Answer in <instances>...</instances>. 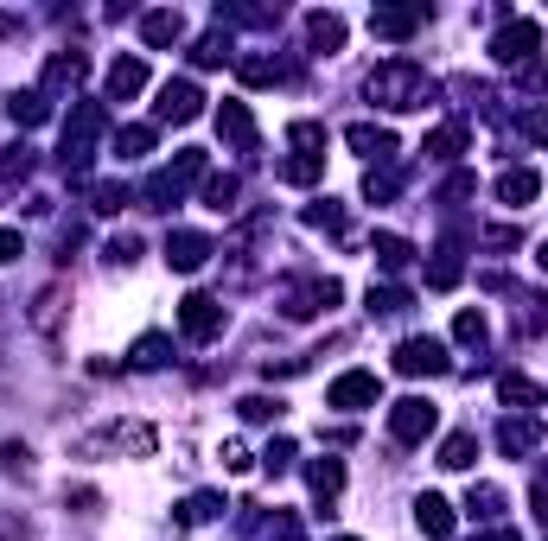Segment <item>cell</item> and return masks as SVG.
Here are the masks:
<instances>
[{
	"label": "cell",
	"instance_id": "9",
	"mask_svg": "<svg viewBox=\"0 0 548 541\" xmlns=\"http://www.w3.org/2000/svg\"><path fill=\"white\" fill-rule=\"evenodd\" d=\"M536 45H542L536 20H510L498 39H491V58H498V64H523V58H536Z\"/></svg>",
	"mask_w": 548,
	"mask_h": 541
},
{
	"label": "cell",
	"instance_id": "13",
	"mask_svg": "<svg viewBox=\"0 0 548 541\" xmlns=\"http://www.w3.org/2000/svg\"><path fill=\"white\" fill-rule=\"evenodd\" d=\"M77 83H83V51H51V64H45V102L64 96V90H77Z\"/></svg>",
	"mask_w": 548,
	"mask_h": 541
},
{
	"label": "cell",
	"instance_id": "46",
	"mask_svg": "<svg viewBox=\"0 0 548 541\" xmlns=\"http://www.w3.org/2000/svg\"><path fill=\"white\" fill-rule=\"evenodd\" d=\"M319 141H325L319 121H294V147H319Z\"/></svg>",
	"mask_w": 548,
	"mask_h": 541
},
{
	"label": "cell",
	"instance_id": "25",
	"mask_svg": "<svg viewBox=\"0 0 548 541\" xmlns=\"http://www.w3.org/2000/svg\"><path fill=\"white\" fill-rule=\"evenodd\" d=\"M7 115L20 121V128H39V121L51 115V102H45V90H26V96H13V102H7Z\"/></svg>",
	"mask_w": 548,
	"mask_h": 541
},
{
	"label": "cell",
	"instance_id": "1",
	"mask_svg": "<svg viewBox=\"0 0 548 541\" xmlns=\"http://www.w3.org/2000/svg\"><path fill=\"white\" fill-rule=\"evenodd\" d=\"M370 102H383V109H421V102H434V77L408 58H389L370 71Z\"/></svg>",
	"mask_w": 548,
	"mask_h": 541
},
{
	"label": "cell",
	"instance_id": "51",
	"mask_svg": "<svg viewBox=\"0 0 548 541\" xmlns=\"http://www.w3.org/2000/svg\"><path fill=\"white\" fill-rule=\"evenodd\" d=\"M536 516L548 522V484H542V491H536Z\"/></svg>",
	"mask_w": 548,
	"mask_h": 541
},
{
	"label": "cell",
	"instance_id": "18",
	"mask_svg": "<svg viewBox=\"0 0 548 541\" xmlns=\"http://www.w3.org/2000/svg\"><path fill=\"white\" fill-rule=\"evenodd\" d=\"M498 395H504L517 414H536V408H542V382H529L523 370H510V376L498 382Z\"/></svg>",
	"mask_w": 548,
	"mask_h": 541
},
{
	"label": "cell",
	"instance_id": "11",
	"mask_svg": "<svg viewBox=\"0 0 548 541\" xmlns=\"http://www.w3.org/2000/svg\"><path fill=\"white\" fill-rule=\"evenodd\" d=\"M217 134H224L236 153H255V115H249V102H224V109H217Z\"/></svg>",
	"mask_w": 548,
	"mask_h": 541
},
{
	"label": "cell",
	"instance_id": "39",
	"mask_svg": "<svg viewBox=\"0 0 548 541\" xmlns=\"http://www.w3.org/2000/svg\"><path fill=\"white\" fill-rule=\"evenodd\" d=\"M147 147H153V128H122L115 134V153H122V160H141Z\"/></svg>",
	"mask_w": 548,
	"mask_h": 541
},
{
	"label": "cell",
	"instance_id": "27",
	"mask_svg": "<svg viewBox=\"0 0 548 541\" xmlns=\"http://www.w3.org/2000/svg\"><path fill=\"white\" fill-rule=\"evenodd\" d=\"M498 446L510 452V459H523V452H536V421H504Z\"/></svg>",
	"mask_w": 548,
	"mask_h": 541
},
{
	"label": "cell",
	"instance_id": "28",
	"mask_svg": "<svg viewBox=\"0 0 548 541\" xmlns=\"http://www.w3.org/2000/svg\"><path fill=\"white\" fill-rule=\"evenodd\" d=\"M370 249H376V261H383V274H402V268H408V255H415L402 236H376Z\"/></svg>",
	"mask_w": 548,
	"mask_h": 541
},
{
	"label": "cell",
	"instance_id": "37",
	"mask_svg": "<svg viewBox=\"0 0 548 541\" xmlns=\"http://www.w3.org/2000/svg\"><path fill=\"white\" fill-rule=\"evenodd\" d=\"M58 312H64V281L39 293V312H32V325H39V331H51V325H58Z\"/></svg>",
	"mask_w": 548,
	"mask_h": 541
},
{
	"label": "cell",
	"instance_id": "53",
	"mask_svg": "<svg viewBox=\"0 0 548 541\" xmlns=\"http://www.w3.org/2000/svg\"><path fill=\"white\" fill-rule=\"evenodd\" d=\"M345 541H351V535H345Z\"/></svg>",
	"mask_w": 548,
	"mask_h": 541
},
{
	"label": "cell",
	"instance_id": "7",
	"mask_svg": "<svg viewBox=\"0 0 548 541\" xmlns=\"http://www.w3.org/2000/svg\"><path fill=\"white\" fill-rule=\"evenodd\" d=\"M396 370L402 376H440L447 370V344L440 338H402L396 344Z\"/></svg>",
	"mask_w": 548,
	"mask_h": 541
},
{
	"label": "cell",
	"instance_id": "48",
	"mask_svg": "<svg viewBox=\"0 0 548 541\" xmlns=\"http://www.w3.org/2000/svg\"><path fill=\"white\" fill-rule=\"evenodd\" d=\"M287 459H294V446L274 440V446H268V471H287Z\"/></svg>",
	"mask_w": 548,
	"mask_h": 541
},
{
	"label": "cell",
	"instance_id": "36",
	"mask_svg": "<svg viewBox=\"0 0 548 541\" xmlns=\"http://www.w3.org/2000/svg\"><path fill=\"white\" fill-rule=\"evenodd\" d=\"M319 172H325L319 153H300V160H287V166H281V179H287V185H313Z\"/></svg>",
	"mask_w": 548,
	"mask_h": 541
},
{
	"label": "cell",
	"instance_id": "44",
	"mask_svg": "<svg viewBox=\"0 0 548 541\" xmlns=\"http://www.w3.org/2000/svg\"><path fill=\"white\" fill-rule=\"evenodd\" d=\"M102 255H109L115 268H128V261L141 255V242H134V236H109V249H102Z\"/></svg>",
	"mask_w": 548,
	"mask_h": 541
},
{
	"label": "cell",
	"instance_id": "31",
	"mask_svg": "<svg viewBox=\"0 0 548 541\" xmlns=\"http://www.w3.org/2000/svg\"><path fill=\"white\" fill-rule=\"evenodd\" d=\"M236 191L243 185H236L230 172H217V179H204V204H211V211H236Z\"/></svg>",
	"mask_w": 548,
	"mask_h": 541
},
{
	"label": "cell",
	"instance_id": "3",
	"mask_svg": "<svg viewBox=\"0 0 548 541\" xmlns=\"http://www.w3.org/2000/svg\"><path fill=\"white\" fill-rule=\"evenodd\" d=\"M96 134H102V109H96V102H83V109L64 121V153H58L71 179L83 172V160H90V141H96Z\"/></svg>",
	"mask_w": 548,
	"mask_h": 541
},
{
	"label": "cell",
	"instance_id": "45",
	"mask_svg": "<svg viewBox=\"0 0 548 541\" xmlns=\"http://www.w3.org/2000/svg\"><path fill=\"white\" fill-rule=\"evenodd\" d=\"M523 134L542 147V141H548V109H529V115H523Z\"/></svg>",
	"mask_w": 548,
	"mask_h": 541
},
{
	"label": "cell",
	"instance_id": "8",
	"mask_svg": "<svg viewBox=\"0 0 548 541\" xmlns=\"http://www.w3.org/2000/svg\"><path fill=\"white\" fill-rule=\"evenodd\" d=\"M153 115H160V121H198V115H204V96H198V83H185V77H166V83H160V102H153Z\"/></svg>",
	"mask_w": 548,
	"mask_h": 541
},
{
	"label": "cell",
	"instance_id": "40",
	"mask_svg": "<svg viewBox=\"0 0 548 541\" xmlns=\"http://www.w3.org/2000/svg\"><path fill=\"white\" fill-rule=\"evenodd\" d=\"M453 338H459V344H485V312H459V319H453Z\"/></svg>",
	"mask_w": 548,
	"mask_h": 541
},
{
	"label": "cell",
	"instance_id": "26",
	"mask_svg": "<svg viewBox=\"0 0 548 541\" xmlns=\"http://www.w3.org/2000/svg\"><path fill=\"white\" fill-rule=\"evenodd\" d=\"M427 153H434V160H459V153H466V128H459V121L434 128V134H427Z\"/></svg>",
	"mask_w": 548,
	"mask_h": 541
},
{
	"label": "cell",
	"instance_id": "32",
	"mask_svg": "<svg viewBox=\"0 0 548 541\" xmlns=\"http://www.w3.org/2000/svg\"><path fill=\"white\" fill-rule=\"evenodd\" d=\"M90 204H96V211H102V217H115V211H128V204H134V191H128V185H115V179H109V185H96V191H90Z\"/></svg>",
	"mask_w": 548,
	"mask_h": 541
},
{
	"label": "cell",
	"instance_id": "21",
	"mask_svg": "<svg viewBox=\"0 0 548 541\" xmlns=\"http://www.w3.org/2000/svg\"><path fill=\"white\" fill-rule=\"evenodd\" d=\"M306 39L319 51H338L345 45V20H338V13H306Z\"/></svg>",
	"mask_w": 548,
	"mask_h": 541
},
{
	"label": "cell",
	"instance_id": "52",
	"mask_svg": "<svg viewBox=\"0 0 548 541\" xmlns=\"http://www.w3.org/2000/svg\"><path fill=\"white\" fill-rule=\"evenodd\" d=\"M542 268H548V242H542Z\"/></svg>",
	"mask_w": 548,
	"mask_h": 541
},
{
	"label": "cell",
	"instance_id": "41",
	"mask_svg": "<svg viewBox=\"0 0 548 541\" xmlns=\"http://www.w3.org/2000/svg\"><path fill=\"white\" fill-rule=\"evenodd\" d=\"M217 510H224V497H211V491H204V497H192V503L179 510V522H211Z\"/></svg>",
	"mask_w": 548,
	"mask_h": 541
},
{
	"label": "cell",
	"instance_id": "30",
	"mask_svg": "<svg viewBox=\"0 0 548 541\" xmlns=\"http://www.w3.org/2000/svg\"><path fill=\"white\" fill-rule=\"evenodd\" d=\"M453 281H459V249H453V242H447V249L434 255V268H427V287H434V293H447Z\"/></svg>",
	"mask_w": 548,
	"mask_h": 541
},
{
	"label": "cell",
	"instance_id": "15",
	"mask_svg": "<svg viewBox=\"0 0 548 541\" xmlns=\"http://www.w3.org/2000/svg\"><path fill=\"white\" fill-rule=\"evenodd\" d=\"M536 191H542V179L529 166H510L504 179H498V198L510 204V211H529V204H536Z\"/></svg>",
	"mask_w": 548,
	"mask_h": 541
},
{
	"label": "cell",
	"instance_id": "20",
	"mask_svg": "<svg viewBox=\"0 0 548 541\" xmlns=\"http://www.w3.org/2000/svg\"><path fill=\"white\" fill-rule=\"evenodd\" d=\"M415 522H421V535L447 541V535H453V503H440V497H421V503H415Z\"/></svg>",
	"mask_w": 548,
	"mask_h": 541
},
{
	"label": "cell",
	"instance_id": "17",
	"mask_svg": "<svg viewBox=\"0 0 548 541\" xmlns=\"http://www.w3.org/2000/svg\"><path fill=\"white\" fill-rule=\"evenodd\" d=\"M345 141H351L357 153H370V160H389V153H396V134L376 128V121H357V128H345Z\"/></svg>",
	"mask_w": 548,
	"mask_h": 541
},
{
	"label": "cell",
	"instance_id": "19",
	"mask_svg": "<svg viewBox=\"0 0 548 541\" xmlns=\"http://www.w3.org/2000/svg\"><path fill=\"white\" fill-rule=\"evenodd\" d=\"M306 484H313L319 503H332L338 491H345V465H338V459H313V465H306Z\"/></svg>",
	"mask_w": 548,
	"mask_h": 541
},
{
	"label": "cell",
	"instance_id": "5",
	"mask_svg": "<svg viewBox=\"0 0 548 541\" xmlns=\"http://www.w3.org/2000/svg\"><path fill=\"white\" fill-rule=\"evenodd\" d=\"M83 459H96V452H134V459H147L153 452V427L128 421V427H109V433H90V440H77Z\"/></svg>",
	"mask_w": 548,
	"mask_h": 541
},
{
	"label": "cell",
	"instance_id": "47",
	"mask_svg": "<svg viewBox=\"0 0 548 541\" xmlns=\"http://www.w3.org/2000/svg\"><path fill=\"white\" fill-rule=\"evenodd\" d=\"M224 465H230V471H249V446L230 440V446H224Z\"/></svg>",
	"mask_w": 548,
	"mask_h": 541
},
{
	"label": "cell",
	"instance_id": "38",
	"mask_svg": "<svg viewBox=\"0 0 548 541\" xmlns=\"http://www.w3.org/2000/svg\"><path fill=\"white\" fill-rule=\"evenodd\" d=\"M466 510H472L478 522H491V516H498V510H504V497H498V491H491V484H472V497H466Z\"/></svg>",
	"mask_w": 548,
	"mask_h": 541
},
{
	"label": "cell",
	"instance_id": "34",
	"mask_svg": "<svg viewBox=\"0 0 548 541\" xmlns=\"http://www.w3.org/2000/svg\"><path fill=\"white\" fill-rule=\"evenodd\" d=\"M472 452H478L472 433H453V440L440 446V465H447V471H466V465H472Z\"/></svg>",
	"mask_w": 548,
	"mask_h": 541
},
{
	"label": "cell",
	"instance_id": "14",
	"mask_svg": "<svg viewBox=\"0 0 548 541\" xmlns=\"http://www.w3.org/2000/svg\"><path fill=\"white\" fill-rule=\"evenodd\" d=\"M421 20H427L421 7H376V13H370V32H376V39H408Z\"/></svg>",
	"mask_w": 548,
	"mask_h": 541
},
{
	"label": "cell",
	"instance_id": "16",
	"mask_svg": "<svg viewBox=\"0 0 548 541\" xmlns=\"http://www.w3.org/2000/svg\"><path fill=\"white\" fill-rule=\"evenodd\" d=\"M147 90V64L141 58H115L109 64V102H128V96H141Z\"/></svg>",
	"mask_w": 548,
	"mask_h": 541
},
{
	"label": "cell",
	"instance_id": "33",
	"mask_svg": "<svg viewBox=\"0 0 548 541\" xmlns=\"http://www.w3.org/2000/svg\"><path fill=\"white\" fill-rule=\"evenodd\" d=\"M166 351H173V344H166L160 331H147V338L134 344V370H160V363H166Z\"/></svg>",
	"mask_w": 548,
	"mask_h": 541
},
{
	"label": "cell",
	"instance_id": "6",
	"mask_svg": "<svg viewBox=\"0 0 548 541\" xmlns=\"http://www.w3.org/2000/svg\"><path fill=\"white\" fill-rule=\"evenodd\" d=\"M179 331L192 344H211L217 331H224V300H211V293H192V300L179 306Z\"/></svg>",
	"mask_w": 548,
	"mask_h": 541
},
{
	"label": "cell",
	"instance_id": "35",
	"mask_svg": "<svg viewBox=\"0 0 548 541\" xmlns=\"http://www.w3.org/2000/svg\"><path fill=\"white\" fill-rule=\"evenodd\" d=\"M370 312L376 319H396V312H408V293L402 287H370Z\"/></svg>",
	"mask_w": 548,
	"mask_h": 541
},
{
	"label": "cell",
	"instance_id": "22",
	"mask_svg": "<svg viewBox=\"0 0 548 541\" xmlns=\"http://www.w3.org/2000/svg\"><path fill=\"white\" fill-rule=\"evenodd\" d=\"M224 58H230V32H224V26H217V32H204V39L192 45V64H198V71H217Z\"/></svg>",
	"mask_w": 548,
	"mask_h": 541
},
{
	"label": "cell",
	"instance_id": "50",
	"mask_svg": "<svg viewBox=\"0 0 548 541\" xmlns=\"http://www.w3.org/2000/svg\"><path fill=\"white\" fill-rule=\"evenodd\" d=\"M274 541H306V535H300V522H294V516H281V522H274Z\"/></svg>",
	"mask_w": 548,
	"mask_h": 541
},
{
	"label": "cell",
	"instance_id": "2",
	"mask_svg": "<svg viewBox=\"0 0 548 541\" xmlns=\"http://www.w3.org/2000/svg\"><path fill=\"white\" fill-rule=\"evenodd\" d=\"M198 172H204V153H179V166H166V172H153V179H147V204H153V211H173Z\"/></svg>",
	"mask_w": 548,
	"mask_h": 541
},
{
	"label": "cell",
	"instance_id": "49",
	"mask_svg": "<svg viewBox=\"0 0 548 541\" xmlns=\"http://www.w3.org/2000/svg\"><path fill=\"white\" fill-rule=\"evenodd\" d=\"M13 255H20V230H0V268H7Z\"/></svg>",
	"mask_w": 548,
	"mask_h": 541
},
{
	"label": "cell",
	"instance_id": "24",
	"mask_svg": "<svg viewBox=\"0 0 548 541\" xmlns=\"http://www.w3.org/2000/svg\"><path fill=\"white\" fill-rule=\"evenodd\" d=\"M141 32H147V45H179L185 39V20H179V13H147Z\"/></svg>",
	"mask_w": 548,
	"mask_h": 541
},
{
	"label": "cell",
	"instance_id": "12",
	"mask_svg": "<svg viewBox=\"0 0 548 541\" xmlns=\"http://www.w3.org/2000/svg\"><path fill=\"white\" fill-rule=\"evenodd\" d=\"M166 261H173L179 274H198L204 261H211V236H198V230H179V236H166Z\"/></svg>",
	"mask_w": 548,
	"mask_h": 541
},
{
	"label": "cell",
	"instance_id": "10",
	"mask_svg": "<svg viewBox=\"0 0 548 541\" xmlns=\"http://www.w3.org/2000/svg\"><path fill=\"white\" fill-rule=\"evenodd\" d=\"M376 395H383V382H376L370 370H351V376H338L332 389H325V401H332V408H345V414L376 408Z\"/></svg>",
	"mask_w": 548,
	"mask_h": 541
},
{
	"label": "cell",
	"instance_id": "29",
	"mask_svg": "<svg viewBox=\"0 0 548 541\" xmlns=\"http://www.w3.org/2000/svg\"><path fill=\"white\" fill-rule=\"evenodd\" d=\"M236 77L243 83H281V58H262V51H255V58H236Z\"/></svg>",
	"mask_w": 548,
	"mask_h": 541
},
{
	"label": "cell",
	"instance_id": "4",
	"mask_svg": "<svg viewBox=\"0 0 548 541\" xmlns=\"http://www.w3.org/2000/svg\"><path fill=\"white\" fill-rule=\"evenodd\" d=\"M434 401H421V395H408V401H396L389 408V433H396V446H421L427 433H434Z\"/></svg>",
	"mask_w": 548,
	"mask_h": 541
},
{
	"label": "cell",
	"instance_id": "23",
	"mask_svg": "<svg viewBox=\"0 0 548 541\" xmlns=\"http://www.w3.org/2000/svg\"><path fill=\"white\" fill-rule=\"evenodd\" d=\"M32 172V147L20 141V147H0V191H13Z\"/></svg>",
	"mask_w": 548,
	"mask_h": 541
},
{
	"label": "cell",
	"instance_id": "42",
	"mask_svg": "<svg viewBox=\"0 0 548 541\" xmlns=\"http://www.w3.org/2000/svg\"><path fill=\"white\" fill-rule=\"evenodd\" d=\"M236 408H243V421H274V414H281V401H268V395H243Z\"/></svg>",
	"mask_w": 548,
	"mask_h": 541
},
{
	"label": "cell",
	"instance_id": "43",
	"mask_svg": "<svg viewBox=\"0 0 548 541\" xmlns=\"http://www.w3.org/2000/svg\"><path fill=\"white\" fill-rule=\"evenodd\" d=\"M313 230H345V211H338L332 198H319L313 204Z\"/></svg>",
	"mask_w": 548,
	"mask_h": 541
}]
</instances>
